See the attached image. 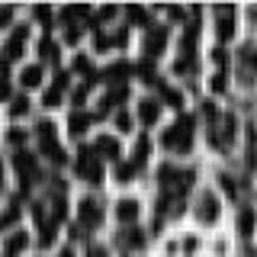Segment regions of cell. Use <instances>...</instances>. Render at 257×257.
Wrapping results in <instances>:
<instances>
[{"label": "cell", "instance_id": "277c9868", "mask_svg": "<svg viewBox=\"0 0 257 257\" xmlns=\"http://www.w3.org/2000/svg\"><path fill=\"white\" fill-rule=\"evenodd\" d=\"M135 209H139L135 203H122L119 206V219H135Z\"/></svg>", "mask_w": 257, "mask_h": 257}, {"label": "cell", "instance_id": "8992f818", "mask_svg": "<svg viewBox=\"0 0 257 257\" xmlns=\"http://www.w3.org/2000/svg\"><path fill=\"white\" fill-rule=\"evenodd\" d=\"M26 106H29L26 100H16V106H13V112H16V116H20V112H26Z\"/></svg>", "mask_w": 257, "mask_h": 257}, {"label": "cell", "instance_id": "6da1fadb", "mask_svg": "<svg viewBox=\"0 0 257 257\" xmlns=\"http://www.w3.org/2000/svg\"><path fill=\"white\" fill-rule=\"evenodd\" d=\"M23 42H26V29H23V32H16V36L10 39V45H7V55H10V58H16V52L23 48Z\"/></svg>", "mask_w": 257, "mask_h": 257}, {"label": "cell", "instance_id": "3957f363", "mask_svg": "<svg viewBox=\"0 0 257 257\" xmlns=\"http://www.w3.org/2000/svg\"><path fill=\"white\" fill-rule=\"evenodd\" d=\"M142 119H145V122H155V119H158V106H155V103H142Z\"/></svg>", "mask_w": 257, "mask_h": 257}, {"label": "cell", "instance_id": "5b68a950", "mask_svg": "<svg viewBox=\"0 0 257 257\" xmlns=\"http://www.w3.org/2000/svg\"><path fill=\"white\" fill-rule=\"evenodd\" d=\"M251 225H254V215H251V212H244V215H241V231L247 235V231H251Z\"/></svg>", "mask_w": 257, "mask_h": 257}, {"label": "cell", "instance_id": "7a4b0ae2", "mask_svg": "<svg viewBox=\"0 0 257 257\" xmlns=\"http://www.w3.org/2000/svg\"><path fill=\"white\" fill-rule=\"evenodd\" d=\"M39 77H42V71H39V68H26V74H23V84H26V87H36Z\"/></svg>", "mask_w": 257, "mask_h": 257}, {"label": "cell", "instance_id": "52a82bcc", "mask_svg": "<svg viewBox=\"0 0 257 257\" xmlns=\"http://www.w3.org/2000/svg\"><path fill=\"white\" fill-rule=\"evenodd\" d=\"M7 93H10V90H7V84H0V100H4Z\"/></svg>", "mask_w": 257, "mask_h": 257}]
</instances>
